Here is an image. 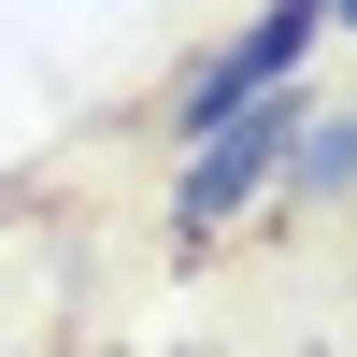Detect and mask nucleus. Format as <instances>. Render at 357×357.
Returning <instances> with one entry per match:
<instances>
[{"mask_svg": "<svg viewBox=\"0 0 357 357\" xmlns=\"http://www.w3.org/2000/svg\"><path fill=\"white\" fill-rule=\"evenodd\" d=\"M314 43H329V0H257L243 29H229L215 57H186V86H172V143H200V129H229L243 100H272V86H301L314 72Z\"/></svg>", "mask_w": 357, "mask_h": 357, "instance_id": "f257e3e1", "label": "nucleus"}, {"mask_svg": "<svg viewBox=\"0 0 357 357\" xmlns=\"http://www.w3.org/2000/svg\"><path fill=\"white\" fill-rule=\"evenodd\" d=\"M286 143H301V86H272V100H243L229 129H200L186 143V186H172V243H215V229L286 172Z\"/></svg>", "mask_w": 357, "mask_h": 357, "instance_id": "f03ea898", "label": "nucleus"}, {"mask_svg": "<svg viewBox=\"0 0 357 357\" xmlns=\"http://www.w3.org/2000/svg\"><path fill=\"white\" fill-rule=\"evenodd\" d=\"M272 186H286V200H357V114H329V129L301 114V143H286Z\"/></svg>", "mask_w": 357, "mask_h": 357, "instance_id": "7ed1b4c3", "label": "nucleus"}, {"mask_svg": "<svg viewBox=\"0 0 357 357\" xmlns=\"http://www.w3.org/2000/svg\"><path fill=\"white\" fill-rule=\"evenodd\" d=\"M329 29H357V0H329Z\"/></svg>", "mask_w": 357, "mask_h": 357, "instance_id": "20e7f679", "label": "nucleus"}]
</instances>
